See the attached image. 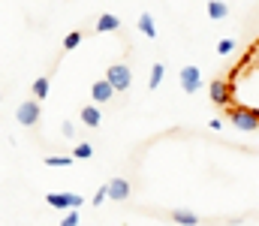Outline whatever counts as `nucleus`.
<instances>
[{
	"label": "nucleus",
	"mask_w": 259,
	"mask_h": 226,
	"mask_svg": "<svg viewBox=\"0 0 259 226\" xmlns=\"http://www.w3.org/2000/svg\"><path fill=\"white\" fill-rule=\"evenodd\" d=\"M106 78L112 81L115 91H130V84H133V70H130L127 64H112V67L106 70Z\"/></svg>",
	"instance_id": "nucleus-5"
},
{
	"label": "nucleus",
	"mask_w": 259,
	"mask_h": 226,
	"mask_svg": "<svg viewBox=\"0 0 259 226\" xmlns=\"http://www.w3.org/2000/svg\"><path fill=\"white\" fill-rule=\"evenodd\" d=\"M49 91H52V84H49L46 75H42V78H33V97H36V100H46Z\"/></svg>",
	"instance_id": "nucleus-15"
},
{
	"label": "nucleus",
	"mask_w": 259,
	"mask_h": 226,
	"mask_svg": "<svg viewBox=\"0 0 259 226\" xmlns=\"http://www.w3.org/2000/svg\"><path fill=\"white\" fill-rule=\"evenodd\" d=\"M91 157H94V148H91L88 142L75 145V151H72V160H91Z\"/></svg>",
	"instance_id": "nucleus-16"
},
{
	"label": "nucleus",
	"mask_w": 259,
	"mask_h": 226,
	"mask_svg": "<svg viewBox=\"0 0 259 226\" xmlns=\"http://www.w3.org/2000/svg\"><path fill=\"white\" fill-rule=\"evenodd\" d=\"M229 121L238 130H259V109H253V106H238V109L229 112Z\"/></svg>",
	"instance_id": "nucleus-1"
},
{
	"label": "nucleus",
	"mask_w": 259,
	"mask_h": 226,
	"mask_svg": "<svg viewBox=\"0 0 259 226\" xmlns=\"http://www.w3.org/2000/svg\"><path fill=\"white\" fill-rule=\"evenodd\" d=\"M72 163V157H66V154H52V157H46V166H69Z\"/></svg>",
	"instance_id": "nucleus-18"
},
{
	"label": "nucleus",
	"mask_w": 259,
	"mask_h": 226,
	"mask_svg": "<svg viewBox=\"0 0 259 226\" xmlns=\"http://www.w3.org/2000/svg\"><path fill=\"white\" fill-rule=\"evenodd\" d=\"M115 94H118V91L112 87L109 78H97V81L91 84V97H94V103H109Z\"/></svg>",
	"instance_id": "nucleus-7"
},
{
	"label": "nucleus",
	"mask_w": 259,
	"mask_h": 226,
	"mask_svg": "<svg viewBox=\"0 0 259 226\" xmlns=\"http://www.w3.org/2000/svg\"><path fill=\"white\" fill-rule=\"evenodd\" d=\"M229 15V6L223 3V0H211L208 3V18H214V21H223Z\"/></svg>",
	"instance_id": "nucleus-12"
},
{
	"label": "nucleus",
	"mask_w": 259,
	"mask_h": 226,
	"mask_svg": "<svg viewBox=\"0 0 259 226\" xmlns=\"http://www.w3.org/2000/svg\"><path fill=\"white\" fill-rule=\"evenodd\" d=\"M106 190H109V199H115V202H124V199H130V181L127 178H112L109 184H106Z\"/></svg>",
	"instance_id": "nucleus-8"
},
{
	"label": "nucleus",
	"mask_w": 259,
	"mask_h": 226,
	"mask_svg": "<svg viewBox=\"0 0 259 226\" xmlns=\"http://www.w3.org/2000/svg\"><path fill=\"white\" fill-rule=\"evenodd\" d=\"M208 97H211V103H214V106L226 109V106L232 103V84H229L226 78H214V81L208 84Z\"/></svg>",
	"instance_id": "nucleus-3"
},
{
	"label": "nucleus",
	"mask_w": 259,
	"mask_h": 226,
	"mask_svg": "<svg viewBox=\"0 0 259 226\" xmlns=\"http://www.w3.org/2000/svg\"><path fill=\"white\" fill-rule=\"evenodd\" d=\"M139 30H142V36H148V39L157 36V24H154V15H151V12H142V15H139Z\"/></svg>",
	"instance_id": "nucleus-11"
},
{
	"label": "nucleus",
	"mask_w": 259,
	"mask_h": 226,
	"mask_svg": "<svg viewBox=\"0 0 259 226\" xmlns=\"http://www.w3.org/2000/svg\"><path fill=\"white\" fill-rule=\"evenodd\" d=\"M232 49H235L232 39H220V42H217V55H232Z\"/></svg>",
	"instance_id": "nucleus-19"
},
{
	"label": "nucleus",
	"mask_w": 259,
	"mask_h": 226,
	"mask_svg": "<svg viewBox=\"0 0 259 226\" xmlns=\"http://www.w3.org/2000/svg\"><path fill=\"white\" fill-rule=\"evenodd\" d=\"M78 42H81V30H72V33H66V36H64V49H66V52L78 49Z\"/></svg>",
	"instance_id": "nucleus-17"
},
{
	"label": "nucleus",
	"mask_w": 259,
	"mask_h": 226,
	"mask_svg": "<svg viewBox=\"0 0 259 226\" xmlns=\"http://www.w3.org/2000/svg\"><path fill=\"white\" fill-rule=\"evenodd\" d=\"M178 84H181L184 94H199V91H202V70L193 67V64L181 67V73H178Z\"/></svg>",
	"instance_id": "nucleus-2"
},
{
	"label": "nucleus",
	"mask_w": 259,
	"mask_h": 226,
	"mask_svg": "<svg viewBox=\"0 0 259 226\" xmlns=\"http://www.w3.org/2000/svg\"><path fill=\"white\" fill-rule=\"evenodd\" d=\"M106 199H109V190H106V187H100V190H97V196H94L91 202H94V208H100V205H103Z\"/></svg>",
	"instance_id": "nucleus-21"
},
{
	"label": "nucleus",
	"mask_w": 259,
	"mask_h": 226,
	"mask_svg": "<svg viewBox=\"0 0 259 226\" xmlns=\"http://www.w3.org/2000/svg\"><path fill=\"white\" fill-rule=\"evenodd\" d=\"M78 223V208H66L64 214V226H75Z\"/></svg>",
	"instance_id": "nucleus-20"
},
{
	"label": "nucleus",
	"mask_w": 259,
	"mask_h": 226,
	"mask_svg": "<svg viewBox=\"0 0 259 226\" xmlns=\"http://www.w3.org/2000/svg\"><path fill=\"white\" fill-rule=\"evenodd\" d=\"M61 133H64L66 139H72V136H75V124H69V121H66L64 127H61Z\"/></svg>",
	"instance_id": "nucleus-22"
},
{
	"label": "nucleus",
	"mask_w": 259,
	"mask_h": 226,
	"mask_svg": "<svg viewBox=\"0 0 259 226\" xmlns=\"http://www.w3.org/2000/svg\"><path fill=\"white\" fill-rule=\"evenodd\" d=\"M208 127H211V130H223V121H220V118H214V121H211Z\"/></svg>",
	"instance_id": "nucleus-23"
},
{
	"label": "nucleus",
	"mask_w": 259,
	"mask_h": 226,
	"mask_svg": "<svg viewBox=\"0 0 259 226\" xmlns=\"http://www.w3.org/2000/svg\"><path fill=\"white\" fill-rule=\"evenodd\" d=\"M81 124H84V127H100V124H103V112H100L97 106H84V109H81Z\"/></svg>",
	"instance_id": "nucleus-10"
},
{
	"label": "nucleus",
	"mask_w": 259,
	"mask_h": 226,
	"mask_svg": "<svg viewBox=\"0 0 259 226\" xmlns=\"http://www.w3.org/2000/svg\"><path fill=\"white\" fill-rule=\"evenodd\" d=\"M46 202L52 205V208H58V211H66V208H81V193H49L46 196Z\"/></svg>",
	"instance_id": "nucleus-6"
},
{
	"label": "nucleus",
	"mask_w": 259,
	"mask_h": 226,
	"mask_svg": "<svg viewBox=\"0 0 259 226\" xmlns=\"http://www.w3.org/2000/svg\"><path fill=\"white\" fill-rule=\"evenodd\" d=\"M163 75H166V67H163V64H154L151 78H148V87H151V91H157V87L163 84Z\"/></svg>",
	"instance_id": "nucleus-14"
},
{
	"label": "nucleus",
	"mask_w": 259,
	"mask_h": 226,
	"mask_svg": "<svg viewBox=\"0 0 259 226\" xmlns=\"http://www.w3.org/2000/svg\"><path fill=\"white\" fill-rule=\"evenodd\" d=\"M172 220L181 223V226H196L199 223V217H196L193 211H184V208H175V211H172Z\"/></svg>",
	"instance_id": "nucleus-13"
},
{
	"label": "nucleus",
	"mask_w": 259,
	"mask_h": 226,
	"mask_svg": "<svg viewBox=\"0 0 259 226\" xmlns=\"http://www.w3.org/2000/svg\"><path fill=\"white\" fill-rule=\"evenodd\" d=\"M118 27H121V18L112 15V12H103V15L97 18V33H112V30H118Z\"/></svg>",
	"instance_id": "nucleus-9"
},
{
	"label": "nucleus",
	"mask_w": 259,
	"mask_h": 226,
	"mask_svg": "<svg viewBox=\"0 0 259 226\" xmlns=\"http://www.w3.org/2000/svg\"><path fill=\"white\" fill-rule=\"evenodd\" d=\"M39 103H36V97L33 100H24V103H18V109H15V121L21 124V127H36V121H39Z\"/></svg>",
	"instance_id": "nucleus-4"
}]
</instances>
